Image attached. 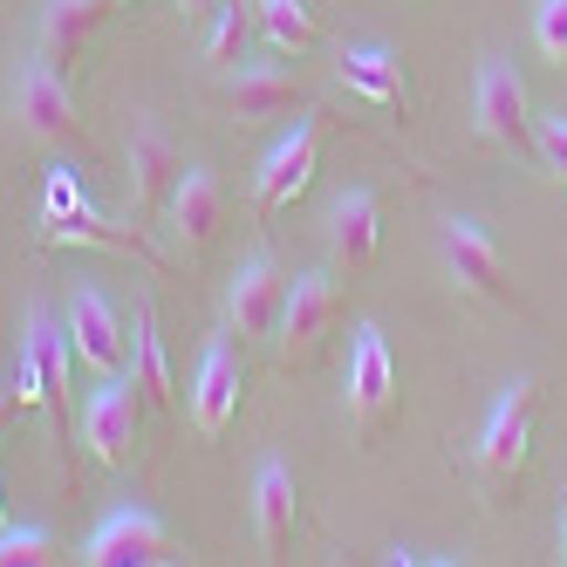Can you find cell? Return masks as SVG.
<instances>
[{
  "label": "cell",
  "mask_w": 567,
  "mask_h": 567,
  "mask_svg": "<svg viewBox=\"0 0 567 567\" xmlns=\"http://www.w3.org/2000/svg\"><path fill=\"white\" fill-rule=\"evenodd\" d=\"M239 390H247V370H239V355H233L226 342H206V349H198V377H192V390H185L192 424L206 431V437H219V431L239 417Z\"/></svg>",
  "instance_id": "15"
},
{
  "label": "cell",
  "mask_w": 567,
  "mask_h": 567,
  "mask_svg": "<svg viewBox=\"0 0 567 567\" xmlns=\"http://www.w3.org/2000/svg\"><path fill=\"white\" fill-rule=\"evenodd\" d=\"M137 417H144L137 383L103 377V390L83 403V444H90V458L96 465H131V452H137Z\"/></svg>",
  "instance_id": "10"
},
{
  "label": "cell",
  "mask_w": 567,
  "mask_h": 567,
  "mask_svg": "<svg viewBox=\"0 0 567 567\" xmlns=\"http://www.w3.org/2000/svg\"><path fill=\"white\" fill-rule=\"evenodd\" d=\"M390 403H396L390 342H383V329H370V321H362V329H355V349H349V424H355L362 444H377Z\"/></svg>",
  "instance_id": "9"
},
{
  "label": "cell",
  "mask_w": 567,
  "mask_h": 567,
  "mask_svg": "<svg viewBox=\"0 0 567 567\" xmlns=\"http://www.w3.org/2000/svg\"><path fill=\"white\" fill-rule=\"evenodd\" d=\"M69 321H55L49 308H28L21 321V370H14V403L21 411H49V431H55V452L69 458Z\"/></svg>",
  "instance_id": "1"
},
{
  "label": "cell",
  "mask_w": 567,
  "mask_h": 567,
  "mask_svg": "<svg viewBox=\"0 0 567 567\" xmlns=\"http://www.w3.org/2000/svg\"><path fill=\"white\" fill-rule=\"evenodd\" d=\"M247 34H254V14L239 8V0H219V8H213V28H206V62L226 69L239 49H247Z\"/></svg>",
  "instance_id": "24"
},
{
  "label": "cell",
  "mask_w": 567,
  "mask_h": 567,
  "mask_svg": "<svg viewBox=\"0 0 567 567\" xmlns=\"http://www.w3.org/2000/svg\"><path fill=\"white\" fill-rule=\"evenodd\" d=\"M472 116H478V137H493L499 151H534V103H526V83L506 55H485L478 62V90H472Z\"/></svg>",
  "instance_id": "3"
},
{
  "label": "cell",
  "mask_w": 567,
  "mask_h": 567,
  "mask_svg": "<svg viewBox=\"0 0 567 567\" xmlns=\"http://www.w3.org/2000/svg\"><path fill=\"white\" fill-rule=\"evenodd\" d=\"M14 124L28 137H75V131H83V116H75V90L62 83V69L49 55L14 75Z\"/></svg>",
  "instance_id": "11"
},
{
  "label": "cell",
  "mask_w": 567,
  "mask_h": 567,
  "mask_svg": "<svg viewBox=\"0 0 567 567\" xmlns=\"http://www.w3.org/2000/svg\"><path fill=\"white\" fill-rule=\"evenodd\" d=\"M124 165H131V206L137 213H157L172 198V185H178V172H185V157H178V144L157 131V124H137L131 131V151H124Z\"/></svg>",
  "instance_id": "17"
},
{
  "label": "cell",
  "mask_w": 567,
  "mask_h": 567,
  "mask_svg": "<svg viewBox=\"0 0 567 567\" xmlns=\"http://www.w3.org/2000/svg\"><path fill=\"white\" fill-rule=\"evenodd\" d=\"M254 21H260L274 55H308L315 49V8H308V0H260Z\"/></svg>",
  "instance_id": "23"
},
{
  "label": "cell",
  "mask_w": 567,
  "mask_h": 567,
  "mask_svg": "<svg viewBox=\"0 0 567 567\" xmlns=\"http://www.w3.org/2000/svg\"><path fill=\"white\" fill-rule=\"evenodd\" d=\"M131 383L151 411H178V383H172V355H165V336H157V315L151 301L131 308Z\"/></svg>",
  "instance_id": "18"
},
{
  "label": "cell",
  "mask_w": 567,
  "mask_h": 567,
  "mask_svg": "<svg viewBox=\"0 0 567 567\" xmlns=\"http://www.w3.org/2000/svg\"><path fill=\"white\" fill-rule=\"evenodd\" d=\"M178 8H185V14H213V8H219V0H178Z\"/></svg>",
  "instance_id": "28"
},
{
  "label": "cell",
  "mask_w": 567,
  "mask_h": 567,
  "mask_svg": "<svg viewBox=\"0 0 567 567\" xmlns=\"http://www.w3.org/2000/svg\"><path fill=\"white\" fill-rule=\"evenodd\" d=\"M321 233H329V260L349 267V274L377 267V254H383V213H377V198L362 192V185H349V192L329 198V213H321Z\"/></svg>",
  "instance_id": "13"
},
{
  "label": "cell",
  "mask_w": 567,
  "mask_h": 567,
  "mask_svg": "<svg viewBox=\"0 0 567 567\" xmlns=\"http://www.w3.org/2000/svg\"><path fill=\"white\" fill-rule=\"evenodd\" d=\"M280 301H288V280H280L274 254H247L239 274L226 280V329L233 336H274Z\"/></svg>",
  "instance_id": "14"
},
{
  "label": "cell",
  "mask_w": 567,
  "mask_h": 567,
  "mask_svg": "<svg viewBox=\"0 0 567 567\" xmlns=\"http://www.w3.org/2000/svg\"><path fill=\"white\" fill-rule=\"evenodd\" d=\"M534 42L554 69H567V0H540V14H534Z\"/></svg>",
  "instance_id": "26"
},
{
  "label": "cell",
  "mask_w": 567,
  "mask_h": 567,
  "mask_svg": "<svg viewBox=\"0 0 567 567\" xmlns=\"http://www.w3.org/2000/svg\"><path fill=\"white\" fill-rule=\"evenodd\" d=\"M295 513H301V499H295V472L267 458V465L254 472V540H260V554H288V540H295Z\"/></svg>",
  "instance_id": "19"
},
{
  "label": "cell",
  "mask_w": 567,
  "mask_h": 567,
  "mask_svg": "<svg viewBox=\"0 0 567 567\" xmlns=\"http://www.w3.org/2000/svg\"><path fill=\"white\" fill-rule=\"evenodd\" d=\"M342 83H349L355 96H370L377 110H403V103H411V75H403V62H396L383 42L342 49Z\"/></svg>",
  "instance_id": "20"
},
{
  "label": "cell",
  "mask_w": 567,
  "mask_h": 567,
  "mask_svg": "<svg viewBox=\"0 0 567 567\" xmlns=\"http://www.w3.org/2000/svg\"><path fill=\"white\" fill-rule=\"evenodd\" d=\"M534 151H540V165L567 185V110H547L534 124Z\"/></svg>",
  "instance_id": "27"
},
{
  "label": "cell",
  "mask_w": 567,
  "mask_h": 567,
  "mask_svg": "<svg viewBox=\"0 0 567 567\" xmlns=\"http://www.w3.org/2000/svg\"><path fill=\"white\" fill-rule=\"evenodd\" d=\"M14 411H21V403H14V390H0V424H8Z\"/></svg>",
  "instance_id": "29"
},
{
  "label": "cell",
  "mask_w": 567,
  "mask_h": 567,
  "mask_svg": "<svg viewBox=\"0 0 567 567\" xmlns=\"http://www.w3.org/2000/svg\"><path fill=\"white\" fill-rule=\"evenodd\" d=\"M444 267H452V280L465 295H478V301H506L513 295L506 254H499V239L478 219H444Z\"/></svg>",
  "instance_id": "12"
},
{
  "label": "cell",
  "mask_w": 567,
  "mask_h": 567,
  "mask_svg": "<svg viewBox=\"0 0 567 567\" xmlns=\"http://www.w3.org/2000/svg\"><path fill=\"white\" fill-rule=\"evenodd\" d=\"M42 239H49V247H110V254H124V260L157 267V260L144 254V239H137V233L110 226V219L90 206L83 178H75L69 165H55V172H49V185H42Z\"/></svg>",
  "instance_id": "2"
},
{
  "label": "cell",
  "mask_w": 567,
  "mask_h": 567,
  "mask_svg": "<svg viewBox=\"0 0 567 567\" xmlns=\"http://www.w3.org/2000/svg\"><path fill=\"white\" fill-rule=\"evenodd\" d=\"M165 219H172V233H178V247H213V233H219V219H226V192H219V172H206V165H185L178 172V185H172V198H165Z\"/></svg>",
  "instance_id": "16"
},
{
  "label": "cell",
  "mask_w": 567,
  "mask_h": 567,
  "mask_svg": "<svg viewBox=\"0 0 567 567\" xmlns=\"http://www.w3.org/2000/svg\"><path fill=\"white\" fill-rule=\"evenodd\" d=\"M315 165H321V124H315V116H301V124L260 157V172H254V213L260 219L288 213L295 198L315 185Z\"/></svg>",
  "instance_id": "8"
},
{
  "label": "cell",
  "mask_w": 567,
  "mask_h": 567,
  "mask_svg": "<svg viewBox=\"0 0 567 567\" xmlns=\"http://www.w3.org/2000/svg\"><path fill=\"white\" fill-rule=\"evenodd\" d=\"M69 349H75V362L83 370H96V377H116L124 370V349H131V321L116 315V301L96 288V280H83V288L69 295Z\"/></svg>",
  "instance_id": "6"
},
{
  "label": "cell",
  "mask_w": 567,
  "mask_h": 567,
  "mask_svg": "<svg viewBox=\"0 0 567 567\" xmlns=\"http://www.w3.org/2000/svg\"><path fill=\"white\" fill-rule=\"evenodd\" d=\"M534 417H540L534 377H513L506 396L493 403V417H485V431H478V472L493 478V485H506L526 465V452H534Z\"/></svg>",
  "instance_id": "4"
},
{
  "label": "cell",
  "mask_w": 567,
  "mask_h": 567,
  "mask_svg": "<svg viewBox=\"0 0 567 567\" xmlns=\"http://www.w3.org/2000/svg\"><path fill=\"white\" fill-rule=\"evenodd\" d=\"M55 560V534L49 526H0V567H49Z\"/></svg>",
  "instance_id": "25"
},
{
  "label": "cell",
  "mask_w": 567,
  "mask_h": 567,
  "mask_svg": "<svg viewBox=\"0 0 567 567\" xmlns=\"http://www.w3.org/2000/svg\"><path fill=\"white\" fill-rule=\"evenodd\" d=\"M0 526H8V485H0Z\"/></svg>",
  "instance_id": "30"
},
{
  "label": "cell",
  "mask_w": 567,
  "mask_h": 567,
  "mask_svg": "<svg viewBox=\"0 0 567 567\" xmlns=\"http://www.w3.org/2000/svg\"><path fill=\"white\" fill-rule=\"evenodd\" d=\"M560 560H567V513H560Z\"/></svg>",
  "instance_id": "31"
},
{
  "label": "cell",
  "mask_w": 567,
  "mask_h": 567,
  "mask_svg": "<svg viewBox=\"0 0 567 567\" xmlns=\"http://www.w3.org/2000/svg\"><path fill=\"white\" fill-rule=\"evenodd\" d=\"M83 560L90 567H157V560H178L172 534H165V519L144 513V506H116L90 526V540H83Z\"/></svg>",
  "instance_id": "5"
},
{
  "label": "cell",
  "mask_w": 567,
  "mask_h": 567,
  "mask_svg": "<svg viewBox=\"0 0 567 567\" xmlns=\"http://www.w3.org/2000/svg\"><path fill=\"white\" fill-rule=\"evenodd\" d=\"M336 321H342V288L329 274H301L288 280V301H280V321H274V342L288 362H308L321 342L336 336Z\"/></svg>",
  "instance_id": "7"
},
{
  "label": "cell",
  "mask_w": 567,
  "mask_h": 567,
  "mask_svg": "<svg viewBox=\"0 0 567 567\" xmlns=\"http://www.w3.org/2000/svg\"><path fill=\"white\" fill-rule=\"evenodd\" d=\"M226 96L239 116H280V110H295V75L280 69V62H226Z\"/></svg>",
  "instance_id": "21"
},
{
  "label": "cell",
  "mask_w": 567,
  "mask_h": 567,
  "mask_svg": "<svg viewBox=\"0 0 567 567\" xmlns=\"http://www.w3.org/2000/svg\"><path fill=\"white\" fill-rule=\"evenodd\" d=\"M116 8H131V0H116Z\"/></svg>",
  "instance_id": "32"
},
{
  "label": "cell",
  "mask_w": 567,
  "mask_h": 567,
  "mask_svg": "<svg viewBox=\"0 0 567 567\" xmlns=\"http://www.w3.org/2000/svg\"><path fill=\"white\" fill-rule=\"evenodd\" d=\"M110 8H116V0H42V55L69 62L110 21Z\"/></svg>",
  "instance_id": "22"
}]
</instances>
